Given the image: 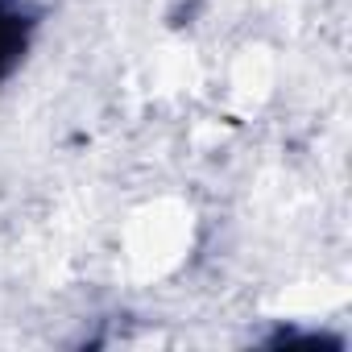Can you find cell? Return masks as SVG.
Masks as SVG:
<instances>
[{
	"label": "cell",
	"instance_id": "obj_1",
	"mask_svg": "<svg viewBox=\"0 0 352 352\" xmlns=\"http://www.w3.org/2000/svg\"><path fill=\"white\" fill-rule=\"evenodd\" d=\"M38 34V9L30 0H0V83L13 79Z\"/></svg>",
	"mask_w": 352,
	"mask_h": 352
}]
</instances>
